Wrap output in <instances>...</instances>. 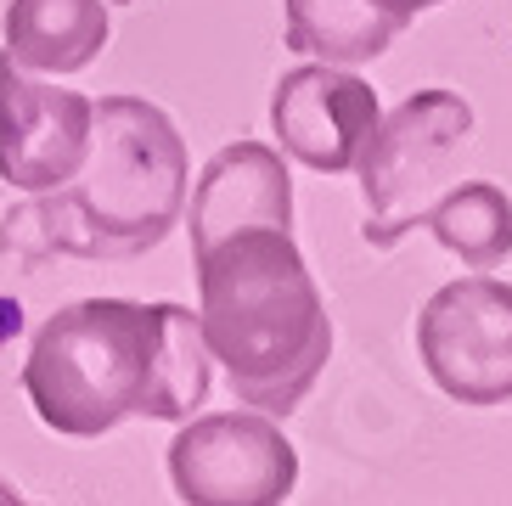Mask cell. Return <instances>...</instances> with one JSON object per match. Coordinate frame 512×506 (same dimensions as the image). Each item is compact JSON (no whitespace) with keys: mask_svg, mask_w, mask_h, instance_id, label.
Instances as JSON below:
<instances>
[{"mask_svg":"<svg viewBox=\"0 0 512 506\" xmlns=\"http://www.w3.org/2000/svg\"><path fill=\"white\" fill-rule=\"evenodd\" d=\"M209 349L186 304L79 298L34 332L23 394L51 433L102 439L119 422H186L209 400Z\"/></svg>","mask_w":512,"mask_h":506,"instance_id":"obj_1","label":"cell"},{"mask_svg":"<svg viewBox=\"0 0 512 506\" xmlns=\"http://www.w3.org/2000/svg\"><path fill=\"white\" fill-rule=\"evenodd\" d=\"M422 231L462 265H501L512 253V197L490 180H462L422 209Z\"/></svg>","mask_w":512,"mask_h":506,"instance_id":"obj_11","label":"cell"},{"mask_svg":"<svg viewBox=\"0 0 512 506\" xmlns=\"http://www.w3.org/2000/svg\"><path fill=\"white\" fill-rule=\"evenodd\" d=\"M467 135H473V107L439 85L406 96L389 119H377L372 141L355 158L366 197L361 237L372 248H394L406 231H417L422 209L451 186V164L467 147Z\"/></svg>","mask_w":512,"mask_h":506,"instance_id":"obj_4","label":"cell"},{"mask_svg":"<svg viewBox=\"0 0 512 506\" xmlns=\"http://www.w3.org/2000/svg\"><path fill=\"white\" fill-rule=\"evenodd\" d=\"M169 484L186 506H282L299 484V450L265 411L186 417L169 439Z\"/></svg>","mask_w":512,"mask_h":506,"instance_id":"obj_5","label":"cell"},{"mask_svg":"<svg viewBox=\"0 0 512 506\" xmlns=\"http://www.w3.org/2000/svg\"><path fill=\"white\" fill-rule=\"evenodd\" d=\"M422 372L462 405L512 400V282L462 276L417 310Z\"/></svg>","mask_w":512,"mask_h":506,"instance_id":"obj_6","label":"cell"},{"mask_svg":"<svg viewBox=\"0 0 512 506\" xmlns=\"http://www.w3.org/2000/svg\"><path fill=\"white\" fill-rule=\"evenodd\" d=\"M0 34L29 74H79L107 45V0H12Z\"/></svg>","mask_w":512,"mask_h":506,"instance_id":"obj_10","label":"cell"},{"mask_svg":"<svg viewBox=\"0 0 512 506\" xmlns=\"http://www.w3.org/2000/svg\"><path fill=\"white\" fill-rule=\"evenodd\" d=\"M372 17H383L394 34H406L411 23H417V12H434V6H445V0H361Z\"/></svg>","mask_w":512,"mask_h":506,"instance_id":"obj_13","label":"cell"},{"mask_svg":"<svg viewBox=\"0 0 512 506\" xmlns=\"http://www.w3.org/2000/svg\"><path fill=\"white\" fill-rule=\"evenodd\" d=\"M377 90L338 62H304L276 79L271 130L287 158H299L316 175H349L361 147L377 130Z\"/></svg>","mask_w":512,"mask_h":506,"instance_id":"obj_8","label":"cell"},{"mask_svg":"<svg viewBox=\"0 0 512 506\" xmlns=\"http://www.w3.org/2000/svg\"><path fill=\"white\" fill-rule=\"evenodd\" d=\"M197 265V332L231 394L265 417H293L332 355V321L287 225H242Z\"/></svg>","mask_w":512,"mask_h":506,"instance_id":"obj_3","label":"cell"},{"mask_svg":"<svg viewBox=\"0 0 512 506\" xmlns=\"http://www.w3.org/2000/svg\"><path fill=\"white\" fill-rule=\"evenodd\" d=\"M113 6H136V0H113Z\"/></svg>","mask_w":512,"mask_h":506,"instance_id":"obj_14","label":"cell"},{"mask_svg":"<svg viewBox=\"0 0 512 506\" xmlns=\"http://www.w3.org/2000/svg\"><path fill=\"white\" fill-rule=\"evenodd\" d=\"M192 192V253L214 248L220 237L242 225H293V180H287L282 152L265 141H231L203 164Z\"/></svg>","mask_w":512,"mask_h":506,"instance_id":"obj_9","label":"cell"},{"mask_svg":"<svg viewBox=\"0 0 512 506\" xmlns=\"http://www.w3.org/2000/svg\"><path fill=\"white\" fill-rule=\"evenodd\" d=\"M394 40L400 34L366 12L361 0H282V45L299 57L355 68V62L383 57Z\"/></svg>","mask_w":512,"mask_h":506,"instance_id":"obj_12","label":"cell"},{"mask_svg":"<svg viewBox=\"0 0 512 506\" xmlns=\"http://www.w3.org/2000/svg\"><path fill=\"white\" fill-rule=\"evenodd\" d=\"M91 96L34 79L0 45V180L17 192H51L85 164Z\"/></svg>","mask_w":512,"mask_h":506,"instance_id":"obj_7","label":"cell"},{"mask_svg":"<svg viewBox=\"0 0 512 506\" xmlns=\"http://www.w3.org/2000/svg\"><path fill=\"white\" fill-rule=\"evenodd\" d=\"M192 158L164 107L141 96H102L91 107V147L74 175L34 192L0 225V248L23 259L74 253L91 265L141 259L181 225Z\"/></svg>","mask_w":512,"mask_h":506,"instance_id":"obj_2","label":"cell"}]
</instances>
